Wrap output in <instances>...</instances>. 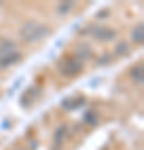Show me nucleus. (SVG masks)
I'll use <instances>...</instances> for the list:
<instances>
[{"label":"nucleus","instance_id":"1","mask_svg":"<svg viewBox=\"0 0 144 150\" xmlns=\"http://www.w3.org/2000/svg\"><path fill=\"white\" fill-rule=\"evenodd\" d=\"M47 33H49V28L42 23H37V22H27L20 28V37L25 42H37V40L45 37Z\"/></svg>","mask_w":144,"mask_h":150},{"label":"nucleus","instance_id":"2","mask_svg":"<svg viewBox=\"0 0 144 150\" xmlns=\"http://www.w3.org/2000/svg\"><path fill=\"white\" fill-rule=\"evenodd\" d=\"M59 70L67 77H74L75 74H79L82 70V64L77 57H72V59H64L59 64Z\"/></svg>","mask_w":144,"mask_h":150},{"label":"nucleus","instance_id":"3","mask_svg":"<svg viewBox=\"0 0 144 150\" xmlns=\"http://www.w3.org/2000/svg\"><path fill=\"white\" fill-rule=\"evenodd\" d=\"M94 37L99 38V40H111V38L116 37V32L107 27H97V30L94 32Z\"/></svg>","mask_w":144,"mask_h":150},{"label":"nucleus","instance_id":"4","mask_svg":"<svg viewBox=\"0 0 144 150\" xmlns=\"http://www.w3.org/2000/svg\"><path fill=\"white\" fill-rule=\"evenodd\" d=\"M19 59H20V54H15V52H14V54H9V55H4V59L0 60V67L5 69V67H9L10 64L17 62Z\"/></svg>","mask_w":144,"mask_h":150},{"label":"nucleus","instance_id":"5","mask_svg":"<svg viewBox=\"0 0 144 150\" xmlns=\"http://www.w3.org/2000/svg\"><path fill=\"white\" fill-rule=\"evenodd\" d=\"M131 75H133V79L136 83H143V67L139 65V67H134L131 70Z\"/></svg>","mask_w":144,"mask_h":150},{"label":"nucleus","instance_id":"6","mask_svg":"<svg viewBox=\"0 0 144 150\" xmlns=\"http://www.w3.org/2000/svg\"><path fill=\"white\" fill-rule=\"evenodd\" d=\"M133 38H134V42L136 43H143V25H139V27L134 28Z\"/></svg>","mask_w":144,"mask_h":150},{"label":"nucleus","instance_id":"7","mask_svg":"<svg viewBox=\"0 0 144 150\" xmlns=\"http://www.w3.org/2000/svg\"><path fill=\"white\" fill-rule=\"evenodd\" d=\"M72 7H74V4H62V5H59V7H57V12L64 15L65 12H67V10H70Z\"/></svg>","mask_w":144,"mask_h":150},{"label":"nucleus","instance_id":"8","mask_svg":"<svg viewBox=\"0 0 144 150\" xmlns=\"http://www.w3.org/2000/svg\"><path fill=\"white\" fill-rule=\"evenodd\" d=\"M121 52H124V54H128V52H129V45H128V43L121 42L117 45V48H116V54H121Z\"/></svg>","mask_w":144,"mask_h":150},{"label":"nucleus","instance_id":"9","mask_svg":"<svg viewBox=\"0 0 144 150\" xmlns=\"http://www.w3.org/2000/svg\"><path fill=\"white\" fill-rule=\"evenodd\" d=\"M17 150H22V149H17Z\"/></svg>","mask_w":144,"mask_h":150}]
</instances>
